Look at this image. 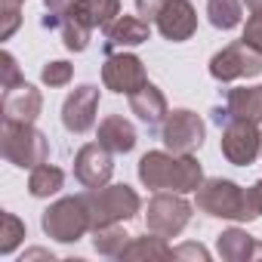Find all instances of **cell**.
<instances>
[{
    "label": "cell",
    "mask_w": 262,
    "mask_h": 262,
    "mask_svg": "<svg viewBox=\"0 0 262 262\" xmlns=\"http://www.w3.org/2000/svg\"><path fill=\"white\" fill-rule=\"evenodd\" d=\"M173 259H201V262H207L210 253H207L201 244H182V247L173 250Z\"/></svg>",
    "instance_id": "cell-32"
},
{
    "label": "cell",
    "mask_w": 262,
    "mask_h": 262,
    "mask_svg": "<svg viewBox=\"0 0 262 262\" xmlns=\"http://www.w3.org/2000/svg\"><path fill=\"white\" fill-rule=\"evenodd\" d=\"M22 4H25V0H0V40H10L13 31L19 28Z\"/></svg>",
    "instance_id": "cell-27"
},
{
    "label": "cell",
    "mask_w": 262,
    "mask_h": 262,
    "mask_svg": "<svg viewBox=\"0 0 262 262\" xmlns=\"http://www.w3.org/2000/svg\"><path fill=\"white\" fill-rule=\"evenodd\" d=\"M241 4H244L250 13H262V0H241Z\"/></svg>",
    "instance_id": "cell-35"
},
{
    "label": "cell",
    "mask_w": 262,
    "mask_h": 262,
    "mask_svg": "<svg viewBox=\"0 0 262 262\" xmlns=\"http://www.w3.org/2000/svg\"><path fill=\"white\" fill-rule=\"evenodd\" d=\"M114 173V161H111V151L102 145V142H90L77 151L74 158V176L83 188H102L108 185Z\"/></svg>",
    "instance_id": "cell-12"
},
{
    "label": "cell",
    "mask_w": 262,
    "mask_h": 262,
    "mask_svg": "<svg viewBox=\"0 0 262 262\" xmlns=\"http://www.w3.org/2000/svg\"><path fill=\"white\" fill-rule=\"evenodd\" d=\"M259 123L253 120H241V117H231L225 126H222V155L228 164L234 167H250L259 155H262V133L256 129Z\"/></svg>",
    "instance_id": "cell-7"
},
{
    "label": "cell",
    "mask_w": 262,
    "mask_h": 262,
    "mask_svg": "<svg viewBox=\"0 0 262 262\" xmlns=\"http://www.w3.org/2000/svg\"><path fill=\"white\" fill-rule=\"evenodd\" d=\"M204 120L188 111V108H176L167 114L164 120V129H161V136H164V145L176 155H191L204 145Z\"/></svg>",
    "instance_id": "cell-9"
},
{
    "label": "cell",
    "mask_w": 262,
    "mask_h": 262,
    "mask_svg": "<svg viewBox=\"0 0 262 262\" xmlns=\"http://www.w3.org/2000/svg\"><path fill=\"white\" fill-rule=\"evenodd\" d=\"M0 148L4 158L22 170H34L40 164H47L50 158V142L43 133H37L34 123H13L4 120V133H0Z\"/></svg>",
    "instance_id": "cell-3"
},
{
    "label": "cell",
    "mask_w": 262,
    "mask_h": 262,
    "mask_svg": "<svg viewBox=\"0 0 262 262\" xmlns=\"http://www.w3.org/2000/svg\"><path fill=\"white\" fill-rule=\"evenodd\" d=\"M164 7H167V0H136V10H139V16H142L145 22L158 19Z\"/></svg>",
    "instance_id": "cell-33"
},
{
    "label": "cell",
    "mask_w": 262,
    "mask_h": 262,
    "mask_svg": "<svg viewBox=\"0 0 262 262\" xmlns=\"http://www.w3.org/2000/svg\"><path fill=\"white\" fill-rule=\"evenodd\" d=\"M96 111H99V86L83 83L74 93H68L65 105H62V123L68 133H86L96 123Z\"/></svg>",
    "instance_id": "cell-11"
},
{
    "label": "cell",
    "mask_w": 262,
    "mask_h": 262,
    "mask_svg": "<svg viewBox=\"0 0 262 262\" xmlns=\"http://www.w3.org/2000/svg\"><path fill=\"white\" fill-rule=\"evenodd\" d=\"M59 34H62V43H65L71 53H83V50L90 47V34H93V31L65 13L62 22H59Z\"/></svg>",
    "instance_id": "cell-25"
},
{
    "label": "cell",
    "mask_w": 262,
    "mask_h": 262,
    "mask_svg": "<svg viewBox=\"0 0 262 262\" xmlns=\"http://www.w3.org/2000/svg\"><path fill=\"white\" fill-rule=\"evenodd\" d=\"M71 77H74V65H68V62H47L43 71H40V80H43L50 90H56V86H68Z\"/></svg>",
    "instance_id": "cell-28"
},
{
    "label": "cell",
    "mask_w": 262,
    "mask_h": 262,
    "mask_svg": "<svg viewBox=\"0 0 262 262\" xmlns=\"http://www.w3.org/2000/svg\"><path fill=\"white\" fill-rule=\"evenodd\" d=\"M207 16L210 25L219 31H231L244 22V4L241 0H210L207 4Z\"/></svg>",
    "instance_id": "cell-22"
},
{
    "label": "cell",
    "mask_w": 262,
    "mask_h": 262,
    "mask_svg": "<svg viewBox=\"0 0 262 262\" xmlns=\"http://www.w3.org/2000/svg\"><path fill=\"white\" fill-rule=\"evenodd\" d=\"M216 250L225 262H250V259H262V244L256 237H250L244 228H228L216 237Z\"/></svg>",
    "instance_id": "cell-17"
},
{
    "label": "cell",
    "mask_w": 262,
    "mask_h": 262,
    "mask_svg": "<svg viewBox=\"0 0 262 262\" xmlns=\"http://www.w3.org/2000/svg\"><path fill=\"white\" fill-rule=\"evenodd\" d=\"M68 16L77 19L80 25H86L90 31L93 28H105V25H111L120 16V0H74Z\"/></svg>",
    "instance_id": "cell-18"
},
{
    "label": "cell",
    "mask_w": 262,
    "mask_h": 262,
    "mask_svg": "<svg viewBox=\"0 0 262 262\" xmlns=\"http://www.w3.org/2000/svg\"><path fill=\"white\" fill-rule=\"evenodd\" d=\"M102 83H105V90L120 93V96L139 93L148 83L142 59L139 56H129V53H111L105 59V65H102Z\"/></svg>",
    "instance_id": "cell-10"
},
{
    "label": "cell",
    "mask_w": 262,
    "mask_h": 262,
    "mask_svg": "<svg viewBox=\"0 0 262 262\" xmlns=\"http://www.w3.org/2000/svg\"><path fill=\"white\" fill-rule=\"evenodd\" d=\"M259 216H262V179L244 191V222L259 219Z\"/></svg>",
    "instance_id": "cell-29"
},
{
    "label": "cell",
    "mask_w": 262,
    "mask_h": 262,
    "mask_svg": "<svg viewBox=\"0 0 262 262\" xmlns=\"http://www.w3.org/2000/svg\"><path fill=\"white\" fill-rule=\"evenodd\" d=\"M129 241H133V237L120 228V222L117 225H102V228L93 231V247L102 256H123V250H126Z\"/></svg>",
    "instance_id": "cell-24"
},
{
    "label": "cell",
    "mask_w": 262,
    "mask_h": 262,
    "mask_svg": "<svg viewBox=\"0 0 262 262\" xmlns=\"http://www.w3.org/2000/svg\"><path fill=\"white\" fill-rule=\"evenodd\" d=\"M99 142L111 151V155H129L136 148V129L123 114H108L99 123Z\"/></svg>",
    "instance_id": "cell-16"
},
{
    "label": "cell",
    "mask_w": 262,
    "mask_h": 262,
    "mask_svg": "<svg viewBox=\"0 0 262 262\" xmlns=\"http://www.w3.org/2000/svg\"><path fill=\"white\" fill-rule=\"evenodd\" d=\"M71 4L74 0H43V7L50 10V16H65L71 10Z\"/></svg>",
    "instance_id": "cell-34"
},
{
    "label": "cell",
    "mask_w": 262,
    "mask_h": 262,
    "mask_svg": "<svg viewBox=\"0 0 262 262\" xmlns=\"http://www.w3.org/2000/svg\"><path fill=\"white\" fill-rule=\"evenodd\" d=\"M129 111H133L142 123H148V126H158L170 114L167 111V99H164V93L155 83H145L139 93L129 96Z\"/></svg>",
    "instance_id": "cell-19"
},
{
    "label": "cell",
    "mask_w": 262,
    "mask_h": 262,
    "mask_svg": "<svg viewBox=\"0 0 262 262\" xmlns=\"http://www.w3.org/2000/svg\"><path fill=\"white\" fill-rule=\"evenodd\" d=\"M105 31V53H117L123 47H139L148 40L151 34V25L145 19H136V16H117L111 25L102 28Z\"/></svg>",
    "instance_id": "cell-15"
},
{
    "label": "cell",
    "mask_w": 262,
    "mask_h": 262,
    "mask_svg": "<svg viewBox=\"0 0 262 262\" xmlns=\"http://www.w3.org/2000/svg\"><path fill=\"white\" fill-rule=\"evenodd\" d=\"M43 231L53 237V241H62V244H71V241H80L86 231H93V222H90V207L80 198H62L56 201L43 219H40Z\"/></svg>",
    "instance_id": "cell-4"
},
{
    "label": "cell",
    "mask_w": 262,
    "mask_h": 262,
    "mask_svg": "<svg viewBox=\"0 0 262 262\" xmlns=\"http://www.w3.org/2000/svg\"><path fill=\"white\" fill-rule=\"evenodd\" d=\"M120 259H173V250L167 247V237L151 234V237H133L126 244Z\"/></svg>",
    "instance_id": "cell-23"
},
{
    "label": "cell",
    "mask_w": 262,
    "mask_h": 262,
    "mask_svg": "<svg viewBox=\"0 0 262 262\" xmlns=\"http://www.w3.org/2000/svg\"><path fill=\"white\" fill-rule=\"evenodd\" d=\"M62 185H65V173L53 164H40L28 176V191L34 198H53V194L62 191Z\"/></svg>",
    "instance_id": "cell-21"
},
{
    "label": "cell",
    "mask_w": 262,
    "mask_h": 262,
    "mask_svg": "<svg viewBox=\"0 0 262 262\" xmlns=\"http://www.w3.org/2000/svg\"><path fill=\"white\" fill-rule=\"evenodd\" d=\"M241 40L262 53V13H253V16L247 19V25H244V37H241Z\"/></svg>",
    "instance_id": "cell-31"
},
{
    "label": "cell",
    "mask_w": 262,
    "mask_h": 262,
    "mask_svg": "<svg viewBox=\"0 0 262 262\" xmlns=\"http://www.w3.org/2000/svg\"><path fill=\"white\" fill-rule=\"evenodd\" d=\"M0 68H4V80H0V86L4 90H13V86H19V83H25V77L19 74V65H16V59H13V53H0Z\"/></svg>",
    "instance_id": "cell-30"
},
{
    "label": "cell",
    "mask_w": 262,
    "mask_h": 262,
    "mask_svg": "<svg viewBox=\"0 0 262 262\" xmlns=\"http://www.w3.org/2000/svg\"><path fill=\"white\" fill-rule=\"evenodd\" d=\"M225 108H228L231 117L262 123V86H237V90H228Z\"/></svg>",
    "instance_id": "cell-20"
},
{
    "label": "cell",
    "mask_w": 262,
    "mask_h": 262,
    "mask_svg": "<svg viewBox=\"0 0 262 262\" xmlns=\"http://www.w3.org/2000/svg\"><path fill=\"white\" fill-rule=\"evenodd\" d=\"M198 210L216 219H244V188L231 179H204L198 188Z\"/></svg>",
    "instance_id": "cell-6"
},
{
    "label": "cell",
    "mask_w": 262,
    "mask_h": 262,
    "mask_svg": "<svg viewBox=\"0 0 262 262\" xmlns=\"http://www.w3.org/2000/svg\"><path fill=\"white\" fill-rule=\"evenodd\" d=\"M83 201H86V207H90L93 231L102 228V225L126 222V219H133V216L142 210L139 194L129 188V185H102V188H90V191L83 194Z\"/></svg>",
    "instance_id": "cell-2"
},
{
    "label": "cell",
    "mask_w": 262,
    "mask_h": 262,
    "mask_svg": "<svg viewBox=\"0 0 262 262\" xmlns=\"http://www.w3.org/2000/svg\"><path fill=\"white\" fill-rule=\"evenodd\" d=\"M0 108H4V120L13 123H34L40 108H43V96L40 90H34L31 83H19L13 90H4V99H0Z\"/></svg>",
    "instance_id": "cell-14"
},
{
    "label": "cell",
    "mask_w": 262,
    "mask_h": 262,
    "mask_svg": "<svg viewBox=\"0 0 262 262\" xmlns=\"http://www.w3.org/2000/svg\"><path fill=\"white\" fill-rule=\"evenodd\" d=\"M40 256H53V253H47V250H31V253H25V259H40Z\"/></svg>",
    "instance_id": "cell-36"
},
{
    "label": "cell",
    "mask_w": 262,
    "mask_h": 262,
    "mask_svg": "<svg viewBox=\"0 0 262 262\" xmlns=\"http://www.w3.org/2000/svg\"><path fill=\"white\" fill-rule=\"evenodd\" d=\"M210 74L216 80H222V83L241 80V77H256V74H262V53L253 50L244 40L228 43L225 50H219L210 59Z\"/></svg>",
    "instance_id": "cell-8"
},
{
    "label": "cell",
    "mask_w": 262,
    "mask_h": 262,
    "mask_svg": "<svg viewBox=\"0 0 262 262\" xmlns=\"http://www.w3.org/2000/svg\"><path fill=\"white\" fill-rule=\"evenodd\" d=\"M158 31L170 40V43H182L194 34L198 28V13L188 0H167V7L161 10V16L155 19Z\"/></svg>",
    "instance_id": "cell-13"
},
{
    "label": "cell",
    "mask_w": 262,
    "mask_h": 262,
    "mask_svg": "<svg viewBox=\"0 0 262 262\" xmlns=\"http://www.w3.org/2000/svg\"><path fill=\"white\" fill-rule=\"evenodd\" d=\"M191 219V204L179 194V191H158L151 201H148V210H145V222H148V231L151 234H161V237H176Z\"/></svg>",
    "instance_id": "cell-5"
},
{
    "label": "cell",
    "mask_w": 262,
    "mask_h": 262,
    "mask_svg": "<svg viewBox=\"0 0 262 262\" xmlns=\"http://www.w3.org/2000/svg\"><path fill=\"white\" fill-rule=\"evenodd\" d=\"M139 179L151 191H198L204 182V170L198 158L176 155V151H148L139 161Z\"/></svg>",
    "instance_id": "cell-1"
},
{
    "label": "cell",
    "mask_w": 262,
    "mask_h": 262,
    "mask_svg": "<svg viewBox=\"0 0 262 262\" xmlns=\"http://www.w3.org/2000/svg\"><path fill=\"white\" fill-rule=\"evenodd\" d=\"M25 237V222L16 216V213H4V231H0V253L4 256H10L16 247H19V241Z\"/></svg>",
    "instance_id": "cell-26"
}]
</instances>
